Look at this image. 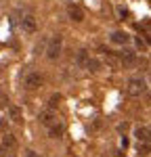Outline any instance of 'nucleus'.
Listing matches in <instances>:
<instances>
[{
  "instance_id": "1",
  "label": "nucleus",
  "mask_w": 151,
  "mask_h": 157,
  "mask_svg": "<svg viewBox=\"0 0 151 157\" xmlns=\"http://www.w3.org/2000/svg\"><path fill=\"white\" fill-rule=\"evenodd\" d=\"M126 92H128L130 97H141V94L147 92V82H145L143 78H132V80H128Z\"/></svg>"
},
{
  "instance_id": "2",
  "label": "nucleus",
  "mask_w": 151,
  "mask_h": 157,
  "mask_svg": "<svg viewBox=\"0 0 151 157\" xmlns=\"http://www.w3.org/2000/svg\"><path fill=\"white\" fill-rule=\"evenodd\" d=\"M61 46H63L61 36H52L48 40V46H46V57H48L50 61H55L59 55H61Z\"/></svg>"
},
{
  "instance_id": "3",
  "label": "nucleus",
  "mask_w": 151,
  "mask_h": 157,
  "mask_svg": "<svg viewBox=\"0 0 151 157\" xmlns=\"http://www.w3.org/2000/svg\"><path fill=\"white\" fill-rule=\"evenodd\" d=\"M19 25H21L23 34H34V32L38 29V23H36V17H34V15H23Z\"/></svg>"
},
{
  "instance_id": "4",
  "label": "nucleus",
  "mask_w": 151,
  "mask_h": 157,
  "mask_svg": "<svg viewBox=\"0 0 151 157\" xmlns=\"http://www.w3.org/2000/svg\"><path fill=\"white\" fill-rule=\"evenodd\" d=\"M40 84H42V78H40V73H36V71H29L23 80V86L27 90H36V88H40Z\"/></svg>"
},
{
  "instance_id": "5",
  "label": "nucleus",
  "mask_w": 151,
  "mask_h": 157,
  "mask_svg": "<svg viewBox=\"0 0 151 157\" xmlns=\"http://www.w3.org/2000/svg\"><path fill=\"white\" fill-rule=\"evenodd\" d=\"M67 15H69V19L76 21V23H80V21H84V11L78 6V4H67Z\"/></svg>"
},
{
  "instance_id": "6",
  "label": "nucleus",
  "mask_w": 151,
  "mask_h": 157,
  "mask_svg": "<svg viewBox=\"0 0 151 157\" xmlns=\"http://www.w3.org/2000/svg\"><path fill=\"white\" fill-rule=\"evenodd\" d=\"M134 65H137V55L132 50H124L122 52V67L128 69V67H134Z\"/></svg>"
},
{
  "instance_id": "7",
  "label": "nucleus",
  "mask_w": 151,
  "mask_h": 157,
  "mask_svg": "<svg viewBox=\"0 0 151 157\" xmlns=\"http://www.w3.org/2000/svg\"><path fill=\"white\" fill-rule=\"evenodd\" d=\"M40 121H42L46 128H50L55 121H59V117H57V113L50 109V111H44V113H40Z\"/></svg>"
},
{
  "instance_id": "8",
  "label": "nucleus",
  "mask_w": 151,
  "mask_h": 157,
  "mask_svg": "<svg viewBox=\"0 0 151 157\" xmlns=\"http://www.w3.org/2000/svg\"><path fill=\"white\" fill-rule=\"evenodd\" d=\"M109 40H111L113 44H128L130 42V36L126 32H113L111 36H109Z\"/></svg>"
},
{
  "instance_id": "9",
  "label": "nucleus",
  "mask_w": 151,
  "mask_h": 157,
  "mask_svg": "<svg viewBox=\"0 0 151 157\" xmlns=\"http://www.w3.org/2000/svg\"><path fill=\"white\" fill-rule=\"evenodd\" d=\"M48 132H50V136H52V138H59V136L65 132V126H63L61 121H55V124L48 128Z\"/></svg>"
},
{
  "instance_id": "10",
  "label": "nucleus",
  "mask_w": 151,
  "mask_h": 157,
  "mask_svg": "<svg viewBox=\"0 0 151 157\" xmlns=\"http://www.w3.org/2000/svg\"><path fill=\"white\" fill-rule=\"evenodd\" d=\"M134 136L138 138V143H149V132H147V128H143V126H138L137 130H134Z\"/></svg>"
},
{
  "instance_id": "11",
  "label": "nucleus",
  "mask_w": 151,
  "mask_h": 157,
  "mask_svg": "<svg viewBox=\"0 0 151 157\" xmlns=\"http://www.w3.org/2000/svg\"><path fill=\"white\" fill-rule=\"evenodd\" d=\"M86 69H90V71H99V67H101V63H99V59H92V57H88V61H86V65H84Z\"/></svg>"
},
{
  "instance_id": "12",
  "label": "nucleus",
  "mask_w": 151,
  "mask_h": 157,
  "mask_svg": "<svg viewBox=\"0 0 151 157\" xmlns=\"http://www.w3.org/2000/svg\"><path fill=\"white\" fill-rule=\"evenodd\" d=\"M86 61H88V50H78V57H76V63H78V65H82V67H84V65H86Z\"/></svg>"
},
{
  "instance_id": "13",
  "label": "nucleus",
  "mask_w": 151,
  "mask_h": 157,
  "mask_svg": "<svg viewBox=\"0 0 151 157\" xmlns=\"http://www.w3.org/2000/svg\"><path fill=\"white\" fill-rule=\"evenodd\" d=\"M2 145L15 149V147H17V140H15V136H13V134H4V136H2Z\"/></svg>"
},
{
  "instance_id": "14",
  "label": "nucleus",
  "mask_w": 151,
  "mask_h": 157,
  "mask_svg": "<svg viewBox=\"0 0 151 157\" xmlns=\"http://www.w3.org/2000/svg\"><path fill=\"white\" fill-rule=\"evenodd\" d=\"M9 113H11V120L15 121V124H19V121H21V109H19V107H11Z\"/></svg>"
},
{
  "instance_id": "15",
  "label": "nucleus",
  "mask_w": 151,
  "mask_h": 157,
  "mask_svg": "<svg viewBox=\"0 0 151 157\" xmlns=\"http://www.w3.org/2000/svg\"><path fill=\"white\" fill-rule=\"evenodd\" d=\"M0 157H15V155H13V149H11V147L0 145Z\"/></svg>"
},
{
  "instance_id": "16",
  "label": "nucleus",
  "mask_w": 151,
  "mask_h": 157,
  "mask_svg": "<svg viewBox=\"0 0 151 157\" xmlns=\"http://www.w3.org/2000/svg\"><path fill=\"white\" fill-rule=\"evenodd\" d=\"M138 153H141V155H149L151 147L147 145V143H138Z\"/></svg>"
},
{
  "instance_id": "17",
  "label": "nucleus",
  "mask_w": 151,
  "mask_h": 157,
  "mask_svg": "<svg viewBox=\"0 0 151 157\" xmlns=\"http://www.w3.org/2000/svg\"><path fill=\"white\" fill-rule=\"evenodd\" d=\"M59 101H61V94H52V97L48 98V107H50V109H55L57 105H59Z\"/></svg>"
},
{
  "instance_id": "18",
  "label": "nucleus",
  "mask_w": 151,
  "mask_h": 157,
  "mask_svg": "<svg viewBox=\"0 0 151 157\" xmlns=\"http://www.w3.org/2000/svg\"><path fill=\"white\" fill-rule=\"evenodd\" d=\"M141 27H143V29H145V32L151 36V19H145V21L141 23Z\"/></svg>"
},
{
  "instance_id": "19",
  "label": "nucleus",
  "mask_w": 151,
  "mask_h": 157,
  "mask_svg": "<svg viewBox=\"0 0 151 157\" xmlns=\"http://www.w3.org/2000/svg\"><path fill=\"white\" fill-rule=\"evenodd\" d=\"M118 15H120L122 19H124V17H128V9H126V6H118Z\"/></svg>"
},
{
  "instance_id": "20",
  "label": "nucleus",
  "mask_w": 151,
  "mask_h": 157,
  "mask_svg": "<svg viewBox=\"0 0 151 157\" xmlns=\"http://www.w3.org/2000/svg\"><path fill=\"white\" fill-rule=\"evenodd\" d=\"M6 128H9V121H6V117H2L0 120V132H4Z\"/></svg>"
},
{
  "instance_id": "21",
  "label": "nucleus",
  "mask_w": 151,
  "mask_h": 157,
  "mask_svg": "<svg viewBox=\"0 0 151 157\" xmlns=\"http://www.w3.org/2000/svg\"><path fill=\"white\" fill-rule=\"evenodd\" d=\"M137 46L141 50H145V48H147V42H145V40H141V38H137Z\"/></svg>"
},
{
  "instance_id": "22",
  "label": "nucleus",
  "mask_w": 151,
  "mask_h": 157,
  "mask_svg": "<svg viewBox=\"0 0 151 157\" xmlns=\"http://www.w3.org/2000/svg\"><path fill=\"white\" fill-rule=\"evenodd\" d=\"M6 105H9V98H6L4 94H2V92H0V107H6Z\"/></svg>"
},
{
  "instance_id": "23",
  "label": "nucleus",
  "mask_w": 151,
  "mask_h": 157,
  "mask_svg": "<svg viewBox=\"0 0 151 157\" xmlns=\"http://www.w3.org/2000/svg\"><path fill=\"white\" fill-rule=\"evenodd\" d=\"M118 130H120V132H126V130H128V124H120V126H118Z\"/></svg>"
},
{
  "instance_id": "24",
  "label": "nucleus",
  "mask_w": 151,
  "mask_h": 157,
  "mask_svg": "<svg viewBox=\"0 0 151 157\" xmlns=\"http://www.w3.org/2000/svg\"><path fill=\"white\" fill-rule=\"evenodd\" d=\"M25 157H40L36 151H25Z\"/></svg>"
},
{
  "instance_id": "25",
  "label": "nucleus",
  "mask_w": 151,
  "mask_h": 157,
  "mask_svg": "<svg viewBox=\"0 0 151 157\" xmlns=\"http://www.w3.org/2000/svg\"><path fill=\"white\" fill-rule=\"evenodd\" d=\"M126 147H128V138H126V136H122V149H126Z\"/></svg>"
},
{
  "instance_id": "26",
  "label": "nucleus",
  "mask_w": 151,
  "mask_h": 157,
  "mask_svg": "<svg viewBox=\"0 0 151 157\" xmlns=\"http://www.w3.org/2000/svg\"><path fill=\"white\" fill-rule=\"evenodd\" d=\"M147 132H149V138H151V126H149V128H147Z\"/></svg>"
},
{
  "instance_id": "27",
  "label": "nucleus",
  "mask_w": 151,
  "mask_h": 157,
  "mask_svg": "<svg viewBox=\"0 0 151 157\" xmlns=\"http://www.w3.org/2000/svg\"><path fill=\"white\" fill-rule=\"evenodd\" d=\"M149 44H151V36H149Z\"/></svg>"
},
{
  "instance_id": "28",
  "label": "nucleus",
  "mask_w": 151,
  "mask_h": 157,
  "mask_svg": "<svg viewBox=\"0 0 151 157\" xmlns=\"http://www.w3.org/2000/svg\"><path fill=\"white\" fill-rule=\"evenodd\" d=\"M149 103H151V94H149Z\"/></svg>"
}]
</instances>
